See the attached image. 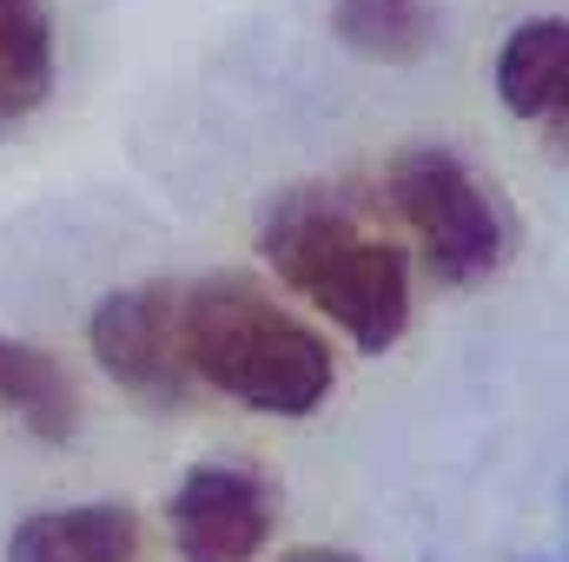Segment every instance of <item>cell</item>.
Masks as SVG:
<instances>
[{"mask_svg": "<svg viewBox=\"0 0 569 562\" xmlns=\"http://www.w3.org/2000/svg\"><path fill=\"white\" fill-rule=\"evenodd\" d=\"M179 351L192 384H212L259 418H311L338 384L331 344L239 272L179 284Z\"/></svg>", "mask_w": 569, "mask_h": 562, "instance_id": "obj_1", "label": "cell"}, {"mask_svg": "<svg viewBox=\"0 0 569 562\" xmlns=\"http://www.w3.org/2000/svg\"><path fill=\"white\" fill-rule=\"evenodd\" d=\"M259 252L305 304H318L358 351L385 358L411 324V265L331 192H284L259 225Z\"/></svg>", "mask_w": 569, "mask_h": 562, "instance_id": "obj_2", "label": "cell"}, {"mask_svg": "<svg viewBox=\"0 0 569 562\" xmlns=\"http://www.w3.org/2000/svg\"><path fill=\"white\" fill-rule=\"evenodd\" d=\"M385 185L405 225L418 232V252L437 284H483L490 272H503L510 225L497 212V192L450 145H405Z\"/></svg>", "mask_w": 569, "mask_h": 562, "instance_id": "obj_3", "label": "cell"}, {"mask_svg": "<svg viewBox=\"0 0 569 562\" xmlns=\"http://www.w3.org/2000/svg\"><path fill=\"white\" fill-rule=\"evenodd\" d=\"M87 344H93L100 371L152 411H172L192 398V371L179 351V284L172 279L107 291L87 318Z\"/></svg>", "mask_w": 569, "mask_h": 562, "instance_id": "obj_4", "label": "cell"}, {"mask_svg": "<svg viewBox=\"0 0 569 562\" xmlns=\"http://www.w3.org/2000/svg\"><path fill=\"white\" fill-rule=\"evenodd\" d=\"M186 562H252L272 543L279 490L252 463H192L166 503Z\"/></svg>", "mask_w": 569, "mask_h": 562, "instance_id": "obj_5", "label": "cell"}, {"mask_svg": "<svg viewBox=\"0 0 569 562\" xmlns=\"http://www.w3.org/2000/svg\"><path fill=\"white\" fill-rule=\"evenodd\" d=\"M490 80H497V100L530 120V127H550L563 140L569 120V20L563 13H530L503 33L497 60H490Z\"/></svg>", "mask_w": 569, "mask_h": 562, "instance_id": "obj_6", "label": "cell"}, {"mask_svg": "<svg viewBox=\"0 0 569 562\" xmlns=\"http://www.w3.org/2000/svg\"><path fill=\"white\" fill-rule=\"evenodd\" d=\"M0 562H140V516L127 503H60L7 530Z\"/></svg>", "mask_w": 569, "mask_h": 562, "instance_id": "obj_7", "label": "cell"}, {"mask_svg": "<svg viewBox=\"0 0 569 562\" xmlns=\"http://www.w3.org/2000/svg\"><path fill=\"white\" fill-rule=\"evenodd\" d=\"M53 80L60 53L47 0H0V140L53 100Z\"/></svg>", "mask_w": 569, "mask_h": 562, "instance_id": "obj_8", "label": "cell"}, {"mask_svg": "<svg viewBox=\"0 0 569 562\" xmlns=\"http://www.w3.org/2000/svg\"><path fill=\"white\" fill-rule=\"evenodd\" d=\"M443 20L430 0H331V40L378 67H411L437 47Z\"/></svg>", "mask_w": 569, "mask_h": 562, "instance_id": "obj_9", "label": "cell"}, {"mask_svg": "<svg viewBox=\"0 0 569 562\" xmlns=\"http://www.w3.org/2000/svg\"><path fill=\"white\" fill-rule=\"evenodd\" d=\"M0 418H20L40 443H67L73 436L80 411H73V384H67L53 351L0 338Z\"/></svg>", "mask_w": 569, "mask_h": 562, "instance_id": "obj_10", "label": "cell"}, {"mask_svg": "<svg viewBox=\"0 0 569 562\" xmlns=\"http://www.w3.org/2000/svg\"><path fill=\"white\" fill-rule=\"evenodd\" d=\"M279 562H365L358 550H325V543H311V550H291V556H279Z\"/></svg>", "mask_w": 569, "mask_h": 562, "instance_id": "obj_11", "label": "cell"}]
</instances>
